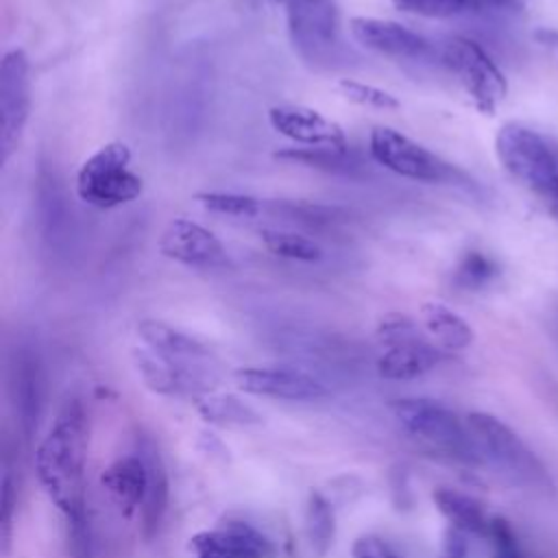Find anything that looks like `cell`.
<instances>
[{
	"label": "cell",
	"instance_id": "25",
	"mask_svg": "<svg viewBox=\"0 0 558 558\" xmlns=\"http://www.w3.org/2000/svg\"><path fill=\"white\" fill-rule=\"evenodd\" d=\"M259 238L264 246L281 259L305 262V264L323 259L320 244L307 235H301L294 231H281V229H262Z\"/></svg>",
	"mask_w": 558,
	"mask_h": 558
},
{
	"label": "cell",
	"instance_id": "5",
	"mask_svg": "<svg viewBox=\"0 0 558 558\" xmlns=\"http://www.w3.org/2000/svg\"><path fill=\"white\" fill-rule=\"evenodd\" d=\"M144 181L131 170V150L124 142H107L92 153L76 172V194L85 205L111 209L142 196Z\"/></svg>",
	"mask_w": 558,
	"mask_h": 558
},
{
	"label": "cell",
	"instance_id": "30",
	"mask_svg": "<svg viewBox=\"0 0 558 558\" xmlns=\"http://www.w3.org/2000/svg\"><path fill=\"white\" fill-rule=\"evenodd\" d=\"M15 506H17V488L13 482V473L4 460L2 477H0V549H2V556H9V551H11Z\"/></svg>",
	"mask_w": 558,
	"mask_h": 558
},
{
	"label": "cell",
	"instance_id": "31",
	"mask_svg": "<svg viewBox=\"0 0 558 558\" xmlns=\"http://www.w3.org/2000/svg\"><path fill=\"white\" fill-rule=\"evenodd\" d=\"M275 157L301 161V163L318 166V168H347L349 150L342 153V150H333V148H288V150H279Z\"/></svg>",
	"mask_w": 558,
	"mask_h": 558
},
{
	"label": "cell",
	"instance_id": "11",
	"mask_svg": "<svg viewBox=\"0 0 558 558\" xmlns=\"http://www.w3.org/2000/svg\"><path fill=\"white\" fill-rule=\"evenodd\" d=\"M349 33L360 46L388 59L416 63L440 59V48L434 41L392 20L353 15L349 20Z\"/></svg>",
	"mask_w": 558,
	"mask_h": 558
},
{
	"label": "cell",
	"instance_id": "3",
	"mask_svg": "<svg viewBox=\"0 0 558 558\" xmlns=\"http://www.w3.org/2000/svg\"><path fill=\"white\" fill-rule=\"evenodd\" d=\"M390 412L401 429L418 445L462 464H482V451L453 410L436 399L401 397L390 401Z\"/></svg>",
	"mask_w": 558,
	"mask_h": 558
},
{
	"label": "cell",
	"instance_id": "17",
	"mask_svg": "<svg viewBox=\"0 0 558 558\" xmlns=\"http://www.w3.org/2000/svg\"><path fill=\"white\" fill-rule=\"evenodd\" d=\"M11 399L17 427L31 440L41 414V368L37 355L26 347L17 349L11 362Z\"/></svg>",
	"mask_w": 558,
	"mask_h": 558
},
{
	"label": "cell",
	"instance_id": "18",
	"mask_svg": "<svg viewBox=\"0 0 558 558\" xmlns=\"http://www.w3.org/2000/svg\"><path fill=\"white\" fill-rule=\"evenodd\" d=\"M140 340L146 349L181 364L190 366H211L214 355L205 342L198 338L155 318H144L135 327Z\"/></svg>",
	"mask_w": 558,
	"mask_h": 558
},
{
	"label": "cell",
	"instance_id": "35",
	"mask_svg": "<svg viewBox=\"0 0 558 558\" xmlns=\"http://www.w3.org/2000/svg\"><path fill=\"white\" fill-rule=\"evenodd\" d=\"M469 534L449 527L442 538V556L440 558H469Z\"/></svg>",
	"mask_w": 558,
	"mask_h": 558
},
{
	"label": "cell",
	"instance_id": "22",
	"mask_svg": "<svg viewBox=\"0 0 558 558\" xmlns=\"http://www.w3.org/2000/svg\"><path fill=\"white\" fill-rule=\"evenodd\" d=\"M418 316L425 333L440 351H464L475 340L473 327L445 303L427 301L421 305Z\"/></svg>",
	"mask_w": 558,
	"mask_h": 558
},
{
	"label": "cell",
	"instance_id": "12",
	"mask_svg": "<svg viewBox=\"0 0 558 558\" xmlns=\"http://www.w3.org/2000/svg\"><path fill=\"white\" fill-rule=\"evenodd\" d=\"M133 364L146 388L166 397H201L216 384L211 366L172 362L146 347L133 349Z\"/></svg>",
	"mask_w": 558,
	"mask_h": 558
},
{
	"label": "cell",
	"instance_id": "19",
	"mask_svg": "<svg viewBox=\"0 0 558 558\" xmlns=\"http://www.w3.org/2000/svg\"><path fill=\"white\" fill-rule=\"evenodd\" d=\"M137 453L146 464V495L140 508V525H142L144 538L150 541L159 532L168 512L170 480H168V469L163 464V458L150 438L142 436L137 440Z\"/></svg>",
	"mask_w": 558,
	"mask_h": 558
},
{
	"label": "cell",
	"instance_id": "34",
	"mask_svg": "<svg viewBox=\"0 0 558 558\" xmlns=\"http://www.w3.org/2000/svg\"><path fill=\"white\" fill-rule=\"evenodd\" d=\"M351 558H397V556L381 538L360 536L351 547Z\"/></svg>",
	"mask_w": 558,
	"mask_h": 558
},
{
	"label": "cell",
	"instance_id": "38",
	"mask_svg": "<svg viewBox=\"0 0 558 558\" xmlns=\"http://www.w3.org/2000/svg\"><path fill=\"white\" fill-rule=\"evenodd\" d=\"M255 2H262V4H270V7H288L292 0H255Z\"/></svg>",
	"mask_w": 558,
	"mask_h": 558
},
{
	"label": "cell",
	"instance_id": "1",
	"mask_svg": "<svg viewBox=\"0 0 558 558\" xmlns=\"http://www.w3.org/2000/svg\"><path fill=\"white\" fill-rule=\"evenodd\" d=\"M87 414L81 399L63 401L35 451V473L65 521L87 514Z\"/></svg>",
	"mask_w": 558,
	"mask_h": 558
},
{
	"label": "cell",
	"instance_id": "16",
	"mask_svg": "<svg viewBox=\"0 0 558 558\" xmlns=\"http://www.w3.org/2000/svg\"><path fill=\"white\" fill-rule=\"evenodd\" d=\"M196 558H275L277 547L257 527L244 521H227L218 530L190 538Z\"/></svg>",
	"mask_w": 558,
	"mask_h": 558
},
{
	"label": "cell",
	"instance_id": "9",
	"mask_svg": "<svg viewBox=\"0 0 558 558\" xmlns=\"http://www.w3.org/2000/svg\"><path fill=\"white\" fill-rule=\"evenodd\" d=\"M33 78L31 59L22 48H11L0 61V161L7 163L24 137L31 118Z\"/></svg>",
	"mask_w": 558,
	"mask_h": 558
},
{
	"label": "cell",
	"instance_id": "28",
	"mask_svg": "<svg viewBox=\"0 0 558 558\" xmlns=\"http://www.w3.org/2000/svg\"><path fill=\"white\" fill-rule=\"evenodd\" d=\"M194 201L205 211L220 214V216H235V218H253L262 211V201L248 194L238 192H196Z\"/></svg>",
	"mask_w": 558,
	"mask_h": 558
},
{
	"label": "cell",
	"instance_id": "13",
	"mask_svg": "<svg viewBox=\"0 0 558 558\" xmlns=\"http://www.w3.org/2000/svg\"><path fill=\"white\" fill-rule=\"evenodd\" d=\"M233 379L240 390L266 399L320 401L329 397L318 377L290 366H242L233 373Z\"/></svg>",
	"mask_w": 558,
	"mask_h": 558
},
{
	"label": "cell",
	"instance_id": "32",
	"mask_svg": "<svg viewBox=\"0 0 558 558\" xmlns=\"http://www.w3.org/2000/svg\"><path fill=\"white\" fill-rule=\"evenodd\" d=\"M65 534L70 558H94V541L87 514L65 521Z\"/></svg>",
	"mask_w": 558,
	"mask_h": 558
},
{
	"label": "cell",
	"instance_id": "2",
	"mask_svg": "<svg viewBox=\"0 0 558 558\" xmlns=\"http://www.w3.org/2000/svg\"><path fill=\"white\" fill-rule=\"evenodd\" d=\"M495 155L504 170L558 218V144L534 126L506 122L495 135Z\"/></svg>",
	"mask_w": 558,
	"mask_h": 558
},
{
	"label": "cell",
	"instance_id": "14",
	"mask_svg": "<svg viewBox=\"0 0 558 558\" xmlns=\"http://www.w3.org/2000/svg\"><path fill=\"white\" fill-rule=\"evenodd\" d=\"M159 253L192 268L209 270L231 266L225 244L209 229L187 218H174L166 225L159 238Z\"/></svg>",
	"mask_w": 558,
	"mask_h": 558
},
{
	"label": "cell",
	"instance_id": "20",
	"mask_svg": "<svg viewBox=\"0 0 558 558\" xmlns=\"http://www.w3.org/2000/svg\"><path fill=\"white\" fill-rule=\"evenodd\" d=\"M100 484L116 510L131 519L140 512L146 495V464L142 456L129 453L113 460L100 475Z\"/></svg>",
	"mask_w": 558,
	"mask_h": 558
},
{
	"label": "cell",
	"instance_id": "10",
	"mask_svg": "<svg viewBox=\"0 0 558 558\" xmlns=\"http://www.w3.org/2000/svg\"><path fill=\"white\" fill-rule=\"evenodd\" d=\"M294 50L312 63L329 61L340 46V9L336 0H292L286 7Z\"/></svg>",
	"mask_w": 558,
	"mask_h": 558
},
{
	"label": "cell",
	"instance_id": "26",
	"mask_svg": "<svg viewBox=\"0 0 558 558\" xmlns=\"http://www.w3.org/2000/svg\"><path fill=\"white\" fill-rule=\"evenodd\" d=\"M198 412L205 421L225 427H248L262 421L253 408H248L233 395H209L198 401Z\"/></svg>",
	"mask_w": 558,
	"mask_h": 558
},
{
	"label": "cell",
	"instance_id": "6",
	"mask_svg": "<svg viewBox=\"0 0 558 558\" xmlns=\"http://www.w3.org/2000/svg\"><path fill=\"white\" fill-rule=\"evenodd\" d=\"M377 338L384 351L377 357L375 366L377 375L384 379H416L432 371L442 360V351L405 314H386L377 325Z\"/></svg>",
	"mask_w": 558,
	"mask_h": 558
},
{
	"label": "cell",
	"instance_id": "36",
	"mask_svg": "<svg viewBox=\"0 0 558 558\" xmlns=\"http://www.w3.org/2000/svg\"><path fill=\"white\" fill-rule=\"evenodd\" d=\"M532 39L541 48V52L558 68V28L541 26L532 33Z\"/></svg>",
	"mask_w": 558,
	"mask_h": 558
},
{
	"label": "cell",
	"instance_id": "7",
	"mask_svg": "<svg viewBox=\"0 0 558 558\" xmlns=\"http://www.w3.org/2000/svg\"><path fill=\"white\" fill-rule=\"evenodd\" d=\"M440 63L456 76L473 107L493 116L508 94V83L493 57L469 37H449L440 46Z\"/></svg>",
	"mask_w": 558,
	"mask_h": 558
},
{
	"label": "cell",
	"instance_id": "15",
	"mask_svg": "<svg viewBox=\"0 0 558 558\" xmlns=\"http://www.w3.org/2000/svg\"><path fill=\"white\" fill-rule=\"evenodd\" d=\"M268 124L279 135L303 144L307 148H333L349 150V140L344 129L323 116L320 111L305 105H275L268 109Z\"/></svg>",
	"mask_w": 558,
	"mask_h": 558
},
{
	"label": "cell",
	"instance_id": "8",
	"mask_svg": "<svg viewBox=\"0 0 558 558\" xmlns=\"http://www.w3.org/2000/svg\"><path fill=\"white\" fill-rule=\"evenodd\" d=\"M368 155L381 168L412 181L442 183L458 177L451 163L392 126H375L371 131Z\"/></svg>",
	"mask_w": 558,
	"mask_h": 558
},
{
	"label": "cell",
	"instance_id": "4",
	"mask_svg": "<svg viewBox=\"0 0 558 558\" xmlns=\"http://www.w3.org/2000/svg\"><path fill=\"white\" fill-rule=\"evenodd\" d=\"M466 425L482 451V458L497 466L504 475L534 493H556L554 480L543 460L510 425L488 412H471L466 416Z\"/></svg>",
	"mask_w": 558,
	"mask_h": 558
},
{
	"label": "cell",
	"instance_id": "29",
	"mask_svg": "<svg viewBox=\"0 0 558 558\" xmlns=\"http://www.w3.org/2000/svg\"><path fill=\"white\" fill-rule=\"evenodd\" d=\"M338 92L344 100L366 107V109H379V111H392L399 109L401 102L392 92H386L381 87L368 85V83H360L353 78H340L338 81Z\"/></svg>",
	"mask_w": 558,
	"mask_h": 558
},
{
	"label": "cell",
	"instance_id": "33",
	"mask_svg": "<svg viewBox=\"0 0 558 558\" xmlns=\"http://www.w3.org/2000/svg\"><path fill=\"white\" fill-rule=\"evenodd\" d=\"M488 538L495 545V558H525L521 554L517 536H514V532H512V527L506 519H501V517L490 519Z\"/></svg>",
	"mask_w": 558,
	"mask_h": 558
},
{
	"label": "cell",
	"instance_id": "37",
	"mask_svg": "<svg viewBox=\"0 0 558 558\" xmlns=\"http://www.w3.org/2000/svg\"><path fill=\"white\" fill-rule=\"evenodd\" d=\"M549 333H551L554 342L558 344V305L554 307V312H551V316H549Z\"/></svg>",
	"mask_w": 558,
	"mask_h": 558
},
{
	"label": "cell",
	"instance_id": "21",
	"mask_svg": "<svg viewBox=\"0 0 558 558\" xmlns=\"http://www.w3.org/2000/svg\"><path fill=\"white\" fill-rule=\"evenodd\" d=\"M395 9L429 17H510L523 11V0H390Z\"/></svg>",
	"mask_w": 558,
	"mask_h": 558
},
{
	"label": "cell",
	"instance_id": "23",
	"mask_svg": "<svg viewBox=\"0 0 558 558\" xmlns=\"http://www.w3.org/2000/svg\"><path fill=\"white\" fill-rule=\"evenodd\" d=\"M436 510L449 521V527H456L469 536H484L488 538L490 519L475 497L456 490V488H436L434 495Z\"/></svg>",
	"mask_w": 558,
	"mask_h": 558
},
{
	"label": "cell",
	"instance_id": "24",
	"mask_svg": "<svg viewBox=\"0 0 558 558\" xmlns=\"http://www.w3.org/2000/svg\"><path fill=\"white\" fill-rule=\"evenodd\" d=\"M305 536L310 547L316 556H325L336 538V514L329 499L318 493L310 490L305 501Z\"/></svg>",
	"mask_w": 558,
	"mask_h": 558
},
{
	"label": "cell",
	"instance_id": "27",
	"mask_svg": "<svg viewBox=\"0 0 558 558\" xmlns=\"http://www.w3.org/2000/svg\"><path fill=\"white\" fill-rule=\"evenodd\" d=\"M497 277H499L497 262L477 248L464 251L453 268V283L460 290H469V292L488 288Z\"/></svg>",
	"mask_w": 558,
	"mask_h": 558
}]
</instances>
